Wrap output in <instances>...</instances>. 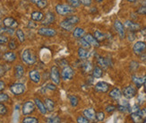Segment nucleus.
<instances>
[{"mask_svg": "<svg viewBox=\"0 0 146 123\" xmlns=\"http://www.w3.org/2000/svg\"><path fill=\"white\" fill-rule=\"evenodd\" d=\"M29 77H30L31 81H33L35 84L40 83V81L41 79L40 72L38 70H36V69H33V70L30 71V72H29Z\"/></svg>", "mask_w": 146, "mask_h": 123, "instance_id": "nucleus-18", "label": "nucleus"}, {"mask_svg": "<svg viewBox=\"0 0 146 123\" xmlns=\"http://www.w3.org/2000/svg\"><path fill=\"white\" fill-rule=\"evenodd\" d=\"M68 98H69V101H70V103H71L72 106H74V107L77 106V104H78V98L77 97L74 96V95H69Z\"/></svg>", "mask_w": 146, "mask_h": 123, "instance_id": "nucleus-39", "label": "nucleus"}, {"mask_svg": "<svg viewBox=\"0 0 146 123\" xmlns=\"http://www.w3.org/2000/svg\"><path fill=\"white\" fill-rule=\"evenodd\" d=\"M105 119V114L102 112H99L96 113V120L98 121H102Z\"/></svg>", "mask_w": 146, "mask_h": 123, "instance_id": "nucleus-45", "label": "nucleus"}, {"mask_svg": "<svg viewBox=\"0 0 146 123\" xmlns=\"http://www.w3.org/2000/svg\"><path fill=\"white\" fill-rule=\"evenodd\" d=\"M93 36L96 38L99 41H104L105 39H106V35L104 33H102L101 31H95Z\"/></svg>", "mask_w": 146, "mask_h": 123, "instance_id": "nucleus-35", "label": "nucleus"}, {"mask_svg": "<svg viewBox=\"0 0 146 123\" xmlns=\"http://www.w3.org/2000/svg\"><path fill=\"white\" fill-rule=\"evenodd\" d=\"M37 7L39 9H44L47 7L48 5V0H40V1L38 3L37 5Z\"/></svg>", "mask_w": 146, "mask_h": 123, "instance_id": "nucleus-40", "label": "nucleus"}, {"mask_svg": "<svg viewBox=\"0 0 146 123\" xmlns=\"http://www.w3.org/2000/svg\"><path fill=\"white\" fill-rule=\"evenodd\" d=\"M82 115H84V117H86L89 120H92L96 119V112H95L94 109L92 108L85 109L84 112H82Z\"/></svg>", "mask_w": 146, "mask_h": 123, "instance_id": "nucleus-19", "label": "nucleus"}, {"mask_svg": "<svg viewBox=\"0 0 146 123\" xmlns=\"http://www.w3.org/2000/svg\"><path fill=\"white\" fill-rule=\"evenodd\" d=\"M92 76L94 77H96V78H100L103 76V69L101 68L100 67L97 66L93 68V70H92Z\"/></svg>", "mask_w": 146, "mask_h": 123, "instance_id": "nucleus-31", "label": "nucleus"}, {"mask_svg": "<svg viewBox=\"0 0 146 123\" xmlns=\"http://www.w3.org/2000/svg\"><path fill=\"white\" fill-rule=\"evenodd\" d=\"M141 31V33L144 36V35H146V28H143V29H141L140 30Z\"/></svg>", "mask_w": 146, "mask_h": 123, "instance_id": "nucleus-59", "label": "nucleus"}, {"mask_svg": "<svg viewBox=\"0 0 146 123\" xmlns=\"http://www.w3.org/2000/svg\"><path fill=\"white\" fill-rule=\"evenodd\" d=\"M34 102H35V105L38 108V110H39V111L40 112V113L43 114V115H45L47 113V112H48L46 107H45V104H44V103L40 99H38V98L34 99Z\"/></svg>", "mask_w": 146, "mask_h": 123, "instance_id": "nucleus-23", "label": "nucleus"}, {"mask_svg": "<svg viewBox=\"0 0 146 123\" xmlns=\"http://www.w3.org/2000/svg\"><path fill=\"white\" fill-rule=\"evenodd\" d=\"M141 59L143 61L146 60V52H143V54H141Z\"/></svg>", "mask_w": 146, "mask_h": 123, "instance_id": "nucleus-57", "label": "nucleus"}, {"mask_svg": "<svg viewBox=\"0 0 146 123\" xmlns=\"http://www.w3.org/2000/svg\"><path fill=\"white\" fill-rule=\"evenodd\" d=\"M5 83L4 81L0 80V92H2L3 90H5Z\"/></svg>", "mask_w": 146, "mask_h": 123, "instance_id": "nucleus-55", "label": "nucleus"}, {"mask_svg": "<svg viewBox=\"0 0 146 123\" xmlns=\"http://www.w3.org/2000/svg\"><path fill=\"white\" fill-rule=\"evenodd\" d=\"M46 89H48V90H51V91H54V90L56 89V85L53 83V84H48L46 86Z\"/></svg>", "mask_w": 146, "mask_h": 123, "instance_id": "nucleus-51", "label": "nucleus"}, {"mask_svg": "<svg viewBox=\"0 0 146 123\" xmlns=\"http://www.w3.org/2000/svg\"><path fill=\"white\" fill-rule=\"evenodd\" d=\"M29 2H31V4H35V5H37L38 3H39L40 0H28Z\"/></svg>", "mask_w": 146, "mask_h": 123, "instance_id": "nucleus-58", "label": "nucleus"}, {"mask_svg": "<svg viewBox=\"0 0 146 123\" xmlns=\"http://www.w3.org/2000/svg\"><path fill=\"white\" fill-rule=\"evenodd\" d=\"M10 97L7 94H4V93H0V102H5L9 101Z\"/></svg>", "mask_w": 146, "mask_h": 123, "instance_id": "nucleus-42", "label": "nucleus"}, {"mask_svg": "<svg viewBox=\"0 0 146 123\" xmlns=\"http://www.w3.org/2000/svg\"><path fill=\"white\" fill-rule=\"evenodd\" d=\"M38 34L43 37H54L56 35V31L48 26H42L38 29Z\"/></svg>", "mask_w": 146, "mask_h": 123, "instance_id": "nucleus-3", "label": "nucleus"}, {"mask_svg": "<svg viewBox=\"0 0 146 123\" xmlns=\"http://www.w3.org/2000/svg\"><path fill=\"white\" fill-rule=\"evenodd\" d=\"M7 44H8L9 49H11V50H15L18 48V43L15 39H11V40H9Z\"/></svg>", "mask_w": 146, "mask_h": 123, "instance_id": "nucleus-36", "label": "nucleus"}, {"mask_svg": "<svg viewBox=\"0 0 146 123\" xmlns=\"http://www.w3.org/2000/svg\"><path fill=\"white\" fill-rule=\"evenodd\" d=\"M94 1L96 2V3H100V2H102L103 0H94Z\"/></svg>", "mask_w": 146, "mask_h": 123, "instance_id": "nucleus-61", "label": "nucleus"}, {"mask_svg": "<svg viewBox=\"0 0 146 123\" xmlns=\"http://www.w3.org/2000/svg\"><path fill=\"white\" fill-rule=\"evenodd\" d=\"M136 88L134 86H128L123 89L122 94L125 97L126 99H132L136 95Z\"/></svg>", "mask_w": 146, "mask_h": 123, "instance_id": "nucleus-9", "label": "nucleus"}, {"mask_svg": "<svg viewBox=\"0 0 146 123\" xmlns=\"http://www.w3.org/2000/svg\"><path fill=\"white\" fill-rule=\"evenodd\" d=\"M76 122L77 123H90L89 122V120L86 117H84V116H79L77 120H76Z\"/></svg>", "mask_w": 146, "mask_h": 123, "instance_id": "nucleus-44", "label": "nucleus"}, {"mask_svg": "<svg viewBox=\"0 0 146 123\" xmlns=\"http://www.w3.org/2000/svg\"><path fill=\"white\" fill-rule=\"evenodd\" d=\"M36 26H37V24L35 23V22H34V21L31 20V22H29V24H28V27H29V28L33 29V28H35Z\"/></svg>", "mask_w": 146, "mask_h": 123, "instance_id": "nucleus-54", "label": "nucleus"}, {"mask_svg": "<svg viewBox=\"0 0 146 123\" xmlns=\"http://www.w3.org/2000/svg\"><path fill=\"white\" fill-rule=\"evenodd\" d=\"M82 70L84 73H91L93 70V65L91 61H85L82 64Z\"/></svg>", "mask_w": 146, "mask_h": 123, "instance_id": "nucleus-24", "label": "nucleus"}, {"mask_svg": "<svg viewBox=\"0 0 146 123\" xmlns=\"http://www.w3.org/2000/svg\"><path fill=\"white\" fill-rule=\"evenodd\" d=\"M3 59L6 62H8V63H12V62H14L15 61L16 59V54L15 52H13V51H8V52H5L3 56Z\"/></svg>", "mask_w": 146, "mask_h": 123, "instance_id": "nucleus-20", "label": "nucleus"}, {"mask_svg": "<svg viewBox=\"0 0 146 123\" xmlns=\"http://www.w3.org/2000/svg\"><path fill=\"white\" fill-rule=\"evenodd\" d=\"M131 119L133 121H134V123H143V121H144V120L138 114V112H132Z\"/></svg>", "mask_w": 146, "mask_h": 123, "instance_id": "nucleus-32", "label": "nucleus"}, {"mask_svg": "<svg viewBox=\"0 0 146 123\" xmlns=\"http://www.w3.org/2000/svg\"><path fill=\"white\" fill-rule=\"evenodd\" d=\"M110 96L114 100H119L122 96V92L118 88H113L110 92Z\"/></svg>", "mask_w": 146, "mask_h": 123, "instance_id": "nucleus-28", "label": "nucleus"}, {"mask_svg": "<svg viewBox=\"0 0 146 123\" xmlns=\"http://www.w3.org/2000/svg\"><path fill=\"white\" fill-rule=\"evenodd\" d=\"M127 2H130V3H133V2H135L136 0H126Z\"/></svg>", "mask_w": 146, "mask_h": 123, "instance_id": "nucleus-62", "label": "nucleus"}, {"mask_svg": "<svg viewBox=\"0 0 146 123\" xmlns=\"http://www.w3.org/2000/svg\"><path fill=\"white\" fill-rule=\"evenodd\" d=\"M146 50V43L144 41H137L133 47V51L135 55H141Z\"/></svg>", "mask_w": 146, "mask_h": 123, "instance_id": "nucleus-11", "label": "nucleus"}, {"mask_svg": "<svg viewBox=\"0 0 146 123\" xmlns=\"http://www.w3.org/2000/svg\"><path fill=\"white\" fill-rule=\"evenodd\" d=\"M44 17V14L41 11H33L31 15V19L34 22H41Z\"/></svg>", "mask_w": 146, "mask_h": 123, "instance_id": "nucleus-21", "label": "nucleus"}, {"mask_svg": "<svg viewBox=\"0 0 146 123\" xmlns=\"http://www.w3.org/2000/svg\"><path fill=\"white\" fill-rule=\"evenodd\" d=\"M74 76V71L70 66H66L62 69L61 72V76L62 79H64L65 81L71 80Z\"/></svg>", "mask_w": 146, "mask_h": 123, "instance_id": "nucleus-8", "label": "nucleus"}, {"mask_svg": "<svg viewBox=\"0 0 146 123\" xmlns=\"http://www.w3.org/2000/svg\"><path fill=\"white\" fill-rule=\"evenodd\" d=\"M132 81L133 83L137 87H141L143 84L146 81V76H137V75H134L132 76Z\"/></svg>", "mask_w": 146, "mask_h": 123, "instance_id": "nucleus-17", "label": "nucleus"}, {"mask_svg": "<svg viewBox=\"0 0 146 123\" xmlns=\"http://www.w3.org/2000/svg\"><path fill=\"white\" fill-rule=\"evenodd\" d=\"M95 91L98 93H107L110 89V85L106 82H98L94 86Z\"/></svg>", "mask_w": 146, "mask_h": 123, "instance_id": "nucleus-14", "label": "nucleus"}, {"mask_svg": "<svg viewBox=\"0 0 146 123\" xmlns=\"http://www.w3.org/2000/svg\"><path fill=\"white\" fill-rule=\"evenodd\" d=\"M143 87H144V92H145V94H146V81H145V83L143 84Z\"/></svg>", "mask_w": 146, "mask_h": 123, "instance_id": "nucleus-60", "label": "nucleus"}, {"mask_svg": "<svg viewBox=\"0 0 146 123\" xmlns=\"http://www.w3.org/2000/svg\"><path fill=\"white\" fill-rule=\"evenodd\" d=\"M60 73L59 69L56 66H53L50 69V79L52 80V82L55 85H59L60 84Z\"/></svg>", "mask_w": 146, "mask_h": 123, "instance_id": "nucleus-6", "label": "nucleus"}, {"mask_svg": "<svg viewBox=\"0 0 146 123\" xmlns=\"http://www.w3.org/2000/svg\"><path fill=\"white\" fill-rule=\"evenodd\" d=\"M6 31H7V27H0V34H5L6 33Z\"/></svg>", "mask_w": 146, "mask_h": 123, "instance_id": "nucleus-56", "label": "nucleus"}, {"mask_svg": "<svg viewBox=\"0 0 146 123\" xmlns=\"http://www.w3.org/2000/svg\"><path fill=\"white\" fill-rule=\"evenodd\" d=\"M59 26L66 31H72L74 30V25L70 23L69 22H67L66 20H63L62 22H60L59 23Z\"/></svg>", "mask_w": 146, "mask_h": 123, "instance_id": "nucleus-22", "label": "nucleus"}, {"mask_svg": "<svg viewBox=\"0 0 146 123\" xmlns=\"http://www.w3.org/2000/svg\"><path fill=\"white\" fill-rule=\"evenodd\" d=\"M137 112H138V114L140 115L144 120H146V108H143L142 110H139Z\"/></svg>", "mask_w": 146, "mask_h": 123, "instance_id": "nucleus-47", "label": "nucleus"}, {"mask_svg": "<svg viewBox=\"0 0 146 123\" xmlns=\"http://www.w3.org/2000/svg\"><path fill=\"white\" fill-rule=\"evenodd\" d=\"M35 102H33V101H28L26 102L23 103V105L22 107V111H23V115H29L31 113H33L35 111Z\"/></svg>", "mask_w": 146, "mask_h": 123, "instance_id": "nucleus-7", "label": "nucleus"}, {"mask_svg": "<svg viewBox=\"0 0 146 123\" xmlns=\"http://www.w3.org/2000/svg\"><path fill=\"white\" fill-rule=\"evenodd\" d=\"M6 113H7V108L2 102H0V115H5Z\"/></svg>", "mask_w": 146, "mask_h": 123, "instance_id": "nucleus-46", "label": "nucleus"}, {"mask_svg": "<svg viewBox=\"0 0 146 123\" xmlns=\"http://www.w3.org/2000/svg\"><path fill=\"white\" fill-rule=\"evenodd\" d=\"M3 24L4 26L7 27V28H13L15 29L18 27V22L15 20V18L13 17H6L3 20Z\"/></svg>", "mask_w": 146, "mask_h": 123, "instance_id": "nucleus-15", "label": "nucleus"}, {"mask_svg": "<svg viewBox=\"0 0 146 123\" xmlns=\"http://www.w3.org/2000/svg\"><path fill=\"white\" fill-rule=\"evenodd\" d=\"M85 40L90 43L91 46L94 47V48H99L100 46V41L97 40L96 38H95L92 34L91 33H87L84 37Z\"/></svg>", "mask_w": 146, "mask_h": 123, "instance_id": "nucleus-16", "label": "nucleus"}, {"mask_svg": "<svg viewBox=\"0 0 146 123\" xmlns=\"http://www.w3.org/2000/svg\"><path fill=\"white\" fill-rule=\"evenodd\" d=\"M25 90H26V87L22 83H15L10 86V91L15 95H22L25 92Z\"/></svg>", "mask_w": 146, "mask_h": 123, "instance_id": "nucleus-5", "label": "nucleus"}, {"mask_svg": "<svg viewBox=\"0 0 146 123\" xmlns=\"http://www.w3.org/2000/svg\"><path fill=\"white\" fill-rule=\"evenodd\" d=\"M114 28H115L116 31L117 32V34L121 40L125 38V29L124 24L118 20H116L114 22Z\"/></svg>", "mask_w": 146, "mask_h": 123, "instance_id": "nucleus-10", "label": "nucleus"}, {"mask_svg": "<svg viewBox=\"0 0 146 123\" xmlns=\"http://www.w3.org/2000/svg\"><path fill=\"white\" fill-rule=\"evenodd\" d=\"M137 13H138L139 15H146V6H141V7L137 10Z\"/></svg>", "mask_w": 146, "mask_h": 123, "instance_id": "nucleus-50", "label": "nucleus"}, {"mask_svg": "<svg viewBox=\"0 0 146 123\" xmlns=\"http://www.w3.org/2000/svg\"><path fill=\"white\" fill-rule=\"evenodd\" d=\"M24 75V68L23 67V65L18 64L15 67V76L17 79H20Z\"/></svg>", "mask_w": 146, "mask_h": 123, "instance_id": "nucleus-25", "label": "nucleus"}, {"mask_svg": "<svg viewBox=\"0 0 146 123\" xmlns=\"http://www.w3.org/2000/svg\"><path fill=\"white\" fill-rule=\"evenodd\" d=\"M61 120L58 117V116H55V117H50L47 120V123H60Z\"/></svg>", "mask_w": 146, "mask_h": 123, "instance_id": "nucleus-43", "label": "nucleus"}, {"mask_svg": "<svg viewBox=\"0 0 146 123\" xmlns=\"http://www.w3.org/2000/svg\"><path fill=\"white\" fill-rule=\"evenodd\" d=\"M117 108H116V106L115 105H112V104H110V105H108L107 107H106V112H113L114 111H115Z\"/></svg>", "mask_w": 146, "mask_h": 123, "instance_id": "nucleus-48", "label": "nucleus"}, {"mask_svg": "<svg viewBox=\"0 0 146 123\" xmlns=\"http://www.w3.org/2000/svg\"><path fill=\"white\" fill-rule=\"evenodd\" d=\"M1 57H2V55H1V53H0V59H1Z\"/></svg>", "mask_w": 146, "mask_h": 123, "instance_id": "nucleus-63", "label": "nucleus"}, {"mask_svg": "<svg viewBox=\"0 0 146 123\" xmlns=\"http://www.w3.org/2000/svg\"><path fill=\"white\" fill-rule=\"evenodd\" d=\"M5 74V69L3 65L0 64V77H3Z\"/></svg>", "mask_w": 146, "mask_h": 123, "instance_id": "nucleus-53", "label": "nucleus"}, {"mask_svg": "<svg viewBox=\"0 0 146 123\" xmlns=\"http://www.w3.org/2000/svg\"><path fill=\"white\" fill-rule=\"evenodd\" d=\"M65 20H66L67 22H69L70 23L75 25L76 23H80V17L76 15H68Z\"/></svg>", "mask_w": 146, "mask_h": 123, "instance_id": "nucleus-30", "label": "nucleus"}, {"mask_svg": "<svg viewBox=\"0 0 146 123\" xmlns=\"http://www.w3.org/2000/svg\"><path fill=\"white\" fill-rule=\"evenodd\" d=\"M21 57H22L23 62L24 64L28 65V66H31V65L35 64V62L37 60V57H36L35 53L31 49H24L22 52Z\"/></svg>", "mask_w": 146, "mask_h": 123, "instance_id": "nucleus-1", "label": "nucleus"}, {"mask_svg": "<svg viewBox=\"0 0 146 123\" xmlns=\"http://www.w3.org/2000/svg\"><path fill=\"white\" fill-rule=\"evenodd\" d=\"M124 26L125 29H127L129 31H140L142 28H141V25L137 23H135L133 21H130V20H127L125 21V23H124Z\"/></svg>", "mask_w": 146, "mask_h": 123, "instance_id": "nucleus-13", "label": "nucleus"}, {"mask_svg": "<svg viewBox=\"0 0 146 123\" xmlns=\"http://www.w3.org/2000/svg\"><path fill=\"white\" fill-rule=\"evenodd\" d=\"M84 34H85L84 29H82L81 27H76L73 31V36H74V38L77 39V40H78V39H81L82 37H84Z\"/></svg>", "mask_w": 146, "mask_h": 123, "instance_id": "nucleus-27", "label": "nucleus"}, {"mask_svg": "<svg viewBox=\"0 0 146 123\" xmlns=\"http://www.w3.org/2000/svg\"><path fill=\"white\" fill-rule=\"evenodd\" d=\"M81 2L82 5H84L85 6H91L92 3V0H79Z\"/></svg>", "mask_w": 146, "mask_h": 123, "instance_id": "nucleus-49", "label": "nucleus"}, {"mask_svg": "<svg viewBox=\"0 0 146 123\" xmlns=\"http://www.w3.org/2000/svg\"><path fill=\"white\" fill-rule=\"evenodd\" d=\"M55 22H56L55 14L51 11H48L44 15V17L41 21V25L42 26H49V25L53 24Z\"/></svg>", "mask_w": 146, "mask_h": 123, "instance_id": "nucleus-4", "label": "nucleus"}, {"mask_svg": "<svg viewBox=\"0 0 146 123\" xmlns=\"http://www.w3.org/2000/svg\"><path fill=\"white\" fill-rule=\"evenodd\" d=\"M15 35L18 39V41L21 43H23L25 41V34H24V32L23 31L22 29H17L15 31Z\"/></svg>", "mask_w": 146, "mask_h": 123, "instance_id": "nucleus-33", "label": "nucleus"}, {"mask_svg": "<svg viewBox=\"0 0 146 123\" xmlns=\"http://www.w3.org/2000/svg\"><path fill=\"white\" fill-rule=\"evenodd\" d=\"M135 32L134 31H129V33H128V40L130 41H133L135 39Z\"/></svg>", "mask_w": 146, "mask_h": 123, "instance_id": "nucleus-52", "label": "nucleus"}, {"mask_svg": "<svg viewBox=\"0 0 146 123\" xmlns=\"http://www.w3.org/2000/svg\"><path fill=\"white\" fill-rule=\"evenodd\" d=\"M97 63L99 67L102 69H107L110 66H112V63L109 57H104L101 56H97Z\"/></svg>", "mask_w": 146, "mask_h": 123, "instance_id": "nucleus-12", "label": "nucleus"}, {"mask_svg": "<svg viewBox=\"0 0 146 123\" xmlns=\"http://www.w3.org/2000/svg\"><path fill=\"white\" fill-rule=\"evenodd\" d=\"M9 38L5 35V34H0V45H5L6 43H8Z\"/></svg>", "mask_w": 146, "mask_h": 123, "instance_id": "nucleus-41", "label": "nucleus"}, {"mask_svg": "<svg viewBox=\"0 0 146 123\" xmlns=\"http://www.w3.org/2000/svg\"><path fill=\"white\" fill-rule=\"evenodd\" d=\"M91 55V52H89L87 50V49H84V48H82L80 47L79 49H78V57H80V59L82 60H85L87 59Z\"/></svg>", "mask_w": 146, "mask_h": 123, "instance_id": "nucleus-26", "label": "nucleus"}, {"mask_svg": "<svg viewBox=\"0 0 146 123\" xmlns=\"http://www.w3.org/2000/svg\"><path fill=\"white\" fill-rule=\"evenodd\" d=\"M143 123H146V120H145L143 121Z\"/></svg>", "mask_w": 146, "mask_h": 123, "instance_id": "nucleus-64", "label": "nucleus"}, {"mask_svg": "<svg viewBox=\"0 0 146 123\" xmlns=\"http://www.w3.org/2000/svg\"><path fill=\"white\" fill-rule=\"evenodd\" d=\"M55 10L56 13L58 15H61V16H66L74 13L75 8L72 7L71 5H66V4H58L55 6Z\"/></svg>", "mask_w": 146, "mask_h": 123, "instance_id": "nucleus-2", "label": "nucleus"}, {"mask_svg": "<svg viewBox=\"0 0 146 123\" xmlns=\"http://www.w3.org/2000/svg\"><path fill=\"white\" fill-rule=\"evenodd\" d=\"M78 44L82 48H84V49H90L91 48V45L84 38H81L78 39Z\"/></svg>", "mask_w": 146, "mask_h": 123, "instance_id": "nucleus-34", "label": "nucleus"}, {"mask_svg": "<svg viewBox=\"0 0 146 123\" xmlns=\"http://www.w3.org/2000/svg\"><path fill=\"white\" fill-rule=\"evenodd\" d=\"M23 123H39V120L35 117H26L23 120Z\"/></svg>", "mask_w": 146, "mask_h": 123, "instance_id": "nucleus-38", "label": "nucleus"}, {"mask_svg": "<svg viewBox=\"0 0 146 123\" xmlns=\"http://www.w3.org/2000/svg\"><path fill=\"white\" fill-rule=\"evenodd\" d=\"M66 2L69 5H71L74 8H78L82 5L79 0H66Z\"/></svg>", "mask_w": 146, "mask_h": 123, "instance_id": "nucleus-37", "label": "nucleus"}, {"mask_svg": "<svg viewBox=\"0 0 146 123\" xmlns=\"http://www.w3.org/2000/svg\"><path fill=\"white\" fill-rule=\"evenodd\" d=\"M44 104H45V107L47 109L48 112H53L55 110V102L53 100L49 99V98H46L45 101H44Z\"/></svg>", "mask_w": 146, "mask_h": 123, "instance_id": "nucleus-29", "label": "nucleus"}]
</instances>
